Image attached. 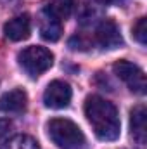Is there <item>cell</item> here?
<instances>
[{
    "instance_id": "1",
    "label": "cell",
    "mask_w": 147,
    "mask_h": 149,
    "mask_svg": "<svg viewBox=\"0 0 147 149\" xmlns=\"http://www.w3.org/2000/svg\"><path fill=\"white\" fill-rule=\"evenodd\" d=\"M85 116L101 141H116L121 132V121L116 106L99 95H90L85 101Z\"/></svg>"
},
{
    "instance_id": "2",
    "label": "cell",
    "mask_w": 147,
    "mask_h": 149,
    "mask_svg": "<svg viewBox=\"0 0 147 149\" xmlns=\"http://www.w3.org/2000/svg\"><path fill=\"white\" fill-rule=\"evenodd\" d=\"M47 134L59 149H80L85 144L81 128L68 118H52L47 123Z\"/></svg>"
},
{
    "instance_id": "3",
    "label": "cell",
    "mask_w": 147,
    "mask_h": 149,
    "mask_svg": "<svg viewBox=\"0 0 147 149\" xmlns=\"http://www.w3.org/2000/svg\"><path fill=\"white\" fill-rule=\"evenodd\" d=\"M17 61H19V66L26 71V74H30L31 78H38L42 73L52 68L54 54L47 47L30 45L19 52Z\"/></svg>"
},
{
    "instance_id": "4",
    "label": "cell",
    "mask_w": 147,
    "mask_h": 149,
    "mask_svg": "<svg viewBox=\"0 0 147 149\" xmlns=\"http://www.w3.org/2000/svg\"><path fill=\"white\" fill-rule=\"evenodd\" d=\"M112 71H114V74H116L119 80H123V81L126 83V87H128L132 92H135V94H139V95H144L147 92L146 73H144L137 64L121 59V61L114 63Z\"/></svg>"
},
{
    "instance_id": "5",
    "label": "cell",
    "mask_w": 147,
    "mask_h": 149,
    "mask_svg": "<svg viewBox=\"0 0 147 149\" xmlns=\"http://www.w3.org/2000/svg\"><path fill=\"white\" fill-rule=\"evenodd\" d=\"M73 97V90L69 87V83L62 81V80H54L47 85L45 92H43V102L47 108L50 109H64L69 106Z\"/></svg>"
},
{
    "instance_id": "6",
    "label": "cell",
    "mask_w": 147,
    "mask_h": 149,
    "mask_svg": "<svg viewBox=\"0 0 147 149\" xmlns=\"http://www.w3.org/2000/svg\"><path fill=\"white\" fill-rule=\"evenodd\" d=\"M94 42L102 49H118L119 45H123V37L119 33L118 24L112 19H102L95 26Z\"/></svg>"
},
{
    "instance_id": "7",
    "label": "cell",
    "mask_w": 147,
    "mask_h": 149,
    "mask_svg": "<svg viewBox=\"0 0 147 149\" xmlns=\"http://www.w3.org/2000/svg\"><path fill=\"white\" fill-rule=\"evenodd\" d=\"M146 120H147V113L144 104H139V106H135L132 109V113H130V134H132L133 142L140 149L146 148V142H147Z\"/></svg>"
},
{
    "instance_id": "8",
    "label": "cell",
    "mask_w": 147,
    "mask_h": 149,
    "mask_svg": "<svg viewBox=\"0 0 147 149\" xmlns=\"http://www.w3.org/2000/svg\"><path fill=\"white\" fill-rule=\"evenodd\" d=\"M3 33L12 42L26 40L30 37V33H31V19H30V16L28 14H21V16L12 17L9 23H5Z\"/></svg>"
},
{
    "instance_id": "9",
    "label": "cell",
    "mask_w": 147,
    "mask_h": 149,
    "mask_svg": "<svg viewBox=\"0 0 147 149\" xmlns=\"http://www.w3.org/2000/svg\"><path fill=\"white\" fill-rule=\"evenodd\" d=\"M40 33L47 42H57L62 35V21L45 7L40 14Z\"/></svg>"
},
{
    "instance_id": "10",
    "label": "cell",
    "mask_w": 147,
    "mask_h": 149,
    "mask_svg": "<svg viewBox=\"0 0 147 149\" xmlns=\"http://www.w3.org/2000/svg\"><path fill=\"white\" fill-rule=\"evenodd\" d=\"M28 95L23 88H12L0 97V111L2 113H21L26 109Z\"/></svg>"
},
{
    "instance_id": "11",
    "label": "cell",
    "mask_w": 147,
    "mask_h": 149,
    "mask_svg": "<svg viewBox=\"0 0 147 149\" xmlns=\"http://www.w3.org/2000/svg\"><path fill=\"white\" fill-rule=\"evenodd\" d=\"M45 9H49L54 16H57L61 21L68 19L74 9V0H50Z\"/></svg>"
},
{
    "instance_id": "12",
    "label": "cell",
    "mask_w": 147,
    "mask_h": 149,
    "mask_svg": "<svg viewBox=\"0 0 147 149\" xmlns=\"http://www.w3.org/2000/svg\"><path fill=\"white\" fill-rule=\"evenodd\" d=\"M2 149H40V146L33 137L19 134V135H14V137L7 139L3 142Z\"/></svg>"
},
{
    "instance_id": "13",
    "label": "cell",
    "mask_w": 147,
    "mask_h": 149,
    "mask_svg": "<svg viewBox=\"0 0 147 149\" xmlns=\"http://www.w3.org/2000/svg\"><path fill=\"white\" fill-rule=\"evenodd\" d=\"M133 38L140 45H146L147 43V19L146 17H140L137 21V24L133 26Z\"/></svg>"
},
{
    "instance_id": "14",
    "label": "cell",
    "mask_w": 147,
    "mask_h": 149,
    "mask_svg": "<svg viewBox=\"0 0 147 149\" xmlns=\"http://www.w3.org/2000/svg\"><path fill=\"white\" fill-rule=\"evenodd\" d=\"M12 130V123L9 120H0V142L7 139V135Z\"/></svg>"
},
{
    "instance_id": "15",
    "label": "cell",
    "mask_w": 147,
    "mask_h": 149,
    "mask_svg": "<svg viewBox=\"0 0 147 149\" xmlns=\"http://www.w3.org/2000/svg\"><path fill=\"white\" fill-rule=\"evenodd\" d=\"M101 3H116V2H119V0H99Z\"/></svg>"
}]
</instances>
